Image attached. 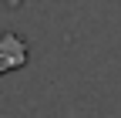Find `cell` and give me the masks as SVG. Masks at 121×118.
<instances>
[{
    "instance_id": "1",
    "label": "cell",
    "mask_w": 121,
    "mask_h": 118,
    "mask_svg": "<svg viewBox=\"0 0 121 118\" xmlns=\"http://www.w3.org/2000/svg\"><path fill=\"white\" fill-rule=\"evenodd\" d=\"M30 61V44L17 31H0V78Z\"/></svg>"
}]
</instances>
